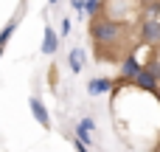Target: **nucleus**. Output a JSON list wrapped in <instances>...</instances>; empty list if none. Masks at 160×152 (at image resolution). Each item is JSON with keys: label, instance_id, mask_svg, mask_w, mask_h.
<instances>
[{"label": "nucleus", "instance_id": "1", "mask_svg": "<svg viewBox=\"0 0 160 152\" xmlns=\"http://www.w3.org/2000/svg\"><path fill=\"white\" fill-rule=\"evenodd\" d=\"M124 34H127V25L112 23V20H107L101 14L90 20V39H93V45H96L98 54H110V48L118 45L124 39Z\"/></svg>", "mask_w": 160, "mask_h": 152}, {"label": "nucleus", "instance_id": "2", "mask_svg": "<svg viewBox=\"0 0 160 152\" xmlns=\"http://www.w3.org/2000/svg\"><path fill=\"white\" fill-rule=\"evenodd\" d=\"M138 14H141V6L135 0H104V6H101V17H107L112 23H121V25L135 23Z\"/></svg>", "mask_w": 160, "mask_h": 152}, {"label": "nucleus", "instance_id": "3", "mask_svg": "<svg viewBox=\"0 0 160 152\" xmlns=\"http://www.w3.org/2000/svg\"><path fill=\"white\" fill-rule=\"evenodd\" d=\"M138 39H141V45L158 48V45H160V17H141Z\"/></svg>", "mask_w": 160, "mask_h": 152}, {"label": "nucleus", "instance_id": "4", "mask_svg": "<svg viewBox=\"0 0 160 152\" xmlns=\"http://www.w3.org/2000/svg\"><path fill=\"white\" fill-rule=\"evenodd\" d=\"M141 68H143V62H141L135 54L121 56V65H118V82H121L124 87H129V85H132V79L141 73Z\"/></svg>", "mask_w": 160, "mask_h": 152}, {"label": "nucleus", "instance_id": "5", "mask_svg": "<svg viewBox=\"0 0 160 152\" xmlns=\"http://www.w3.org/2000/svg\"><path fill=\"white\" fill-rule=\"evenodd\" d=\"M59 34L51 28V23H45V31H42V45H39V51H42V56H53L56 51H59Z\"/></svg>", "mask_w": 160, "mask_h": 152}, {"label": "nucleus", "instance_id": "6", "mask_svg": "<svg viewBox=\"0 0 160 152\" xmlns=\"http://www.w3.org/2000/svg\"><path fill=\"white\" fill-rule=\"evenodd\" d=\"M28 107H31V116H34V118L39 121V127L51 130V113H48L45 102H42L39 96H31V99H28Z\"/></svg>", "mask_w": 160, "mask_h": 152}, {"label": "nucleus", "instance_id": "7", "mask_svg": "<svg viewBox=\"0 0 160 152\" xmlns=\"http://www.w3.org/2000/svg\"><path fill=\"white\" fill-rule=\"evenodd\" d=\"M129 87H135V90H141V93H152V96L160 90V85L152 79V73H149L146 68H141V73L132 79V85H129Z\"/></svg>", "mask_w": 160, "mask_h": 152}, {"label": "nucleus", "instance_id": "8", "mask_svg": "<svg viewBox=\"0 0 160 152\" xmlns=\"http://www.w3.org/2000/svg\"><path fill=\"white\" fill-rule=\"evenodd\" d=\"M93 133H96V121L90 116H84L79 124H76V138L84 144V147H93Z\"/></svg>", "mask_w": 160, "mask_h": 152}, {"label": "nucleus", "instance_id": "9", "mask_svg": "<svg viewBox=\"0 0 160 152\" xmlns=\"http://www.w3.org/2000/svg\"><path fill=\"white\" fill-rule=\"evenodd\" d=\"M112 85H115V79L93 76V79L87 82V93H90V96H104V93H110V90H112Z\"/></svg>", "mask_w": 160, "mask_h": 152}, {"label": "nucleus", "instance_id": "10", "mask_svg": "<svg viewBox=\"0 0 160 152\" xmlns=\"http://www.w3.org/2000/svg\"><path fill=\"white\" fill-rule=\"evenodd\" d=\"M82 68H84V51L82 48H70V54H68V71L76 76V73H82Z\"/></svg>", "mask_w": 160, "mask_h": 152}, {"label": "nucleus", "instance_id": "11", "mask_svg": "<svg viewBox=\"0 0 160 152\" xmlns=\"http://www.w3.org/2000/svg\"><path fill=\"white\" fill-rule=\"evenodd\" d=\"M17 23H20V17H11L3 28H0V48L6 51V45H8V39L14 37V31H17Z\"/></svg>", "mask_w": 160, "mask_h": 152}, {"label": "nucleus", "instance_id": "12", "mask_svg": "<svg viewBox=\"0 0 160 152\" xmlns=\"http://www.w3.org/2000/svg\"><path fill=\"white\" fill-rule=\"evenodd\" d=\"M101 6H104V0H84V17H98L101 14Z\"/></svg>", "mask_w": 160, "mask_h": 152}, {"label": "nucleus", "instance_id": "13", "mask_svg": "<svg viewBox=\"0 0 160 152\" xmlns=\"http://www.w3.org/2000/svg\"><path fill=\"white\" fill-rule=\"evenodd\" d=\"M143 68H146V71L152 73V79H155V82H158V85H160V62H158V59H155V54H152V56H149V59L143 62Z\"/></svg>", "mask_w": 160, "mask_h": 152}, {"label": "nucleus", "instance_id": "14", "mask_svg": "<svg viewBox=\"0 0 160 152\" xmlns=\"http://www.w3.org/2000/svg\"><path fill=\"white\" fill-rule=\"evenodd\" d=\"M141 14H143V17H158L160 14V0L149 3V6H141Z\"/></svg>", "mask_w": 160, "mask_h": 152}, {"label": "nucleus", "instance_id": "15", "mask_svg": "<svg viewBox=\"0 0 160 152\" xmlns=\"http://www.w3.org/2000/svg\"><path fill=\"white\" fill-rule=\"evenodd\" d=\"M65 37H70V17H65L59 25V39H65Z\"/></svg>", "mask_w": 160, "mask_h": 152}, {"label": "nucleus", "instance_id": "16", "mask_svg": "<svg viewBox=\"0 0 160 152\" xmlns=\"http://www.w3.org/2000/svg\"><path fill=\"white\" fill-rule=\"evenodd\" d=\"M73 149H76V152H90V147H84L79 138H73Z\"/></svg>", "mask_w": 160, "mask_h": 152}, {"label": "nucleus", "instance_id": "17", "mask_svg": "<svg viewBox=\"0 0 160 152\" xmlns=\"http://www.w3.org/2000/svg\"><path fill=\"white\" fill-rule=\"evenodd\" d=\"M138 6H149V3H155V0H135Z\"/></svg>", "mask_w": 160, "mask_h": 152}, {"label": "nucleus", "instance_id": "18", "mask_svg": "<svg viewBox=\"0 0 160 152\" xmlns=\"http://www.w3.org/2000/svg\"><path fill=\"white\" fill-rule=\"evenodd\" d=\"M155 59H158V62H160V45H158V48H155Z\"/></svg>", "mask_w": 160, "mask_h": 152}, {"label": "nucleus", "instance_id": "19", "mask_svg": "<svg viewBox=\"0 0 160 152\" xmlns=\"http://www.w3.org/2000/svg\"><path fill=\"white\" fill-rule=\"evenodd\" d=\"M155 99H158V104H160V90H158V93H155Z\"/></svg>", "mask_w": 160, "mask_h": 152}, {"label": "nucleus", "instance_id": "20", "mask_svg": "<svg viewBox=\"0 0 160 152\" xmlns=\"http://www.w3.org/2000/svg\"><path fill=\"white\" fill-rule=\"evenodd\" d=\"M48 6H56V0H48Z\"/></svg>", "mask_w": 160, "mask_h": 152}, {"label": "nucleus", "instance_id": "21", "mask_svg": "<svg viewBox=\"0 0 160 152\" xmlns=\"http://www.w3.org/2000/svg\"><path fill=\"white\" fill-rule=\"evenodd\" d=\"M0 56H3V48H0Z\"/></svg>", "mask_w": 160, "mask_h": 152}]
</instances>
